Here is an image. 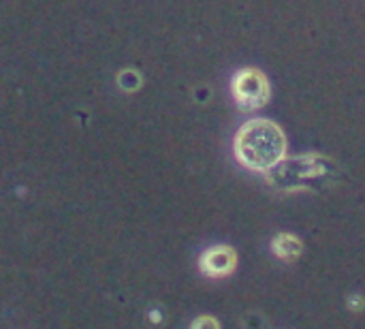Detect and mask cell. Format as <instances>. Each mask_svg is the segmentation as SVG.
<instances>
[{
  "instance_id": "6da1fadb",
  "label": "cell",
  "mask_w": 365,
  "mask_h": 329,
  "mask_svg": "<svg viewBox=\"0 0 365 329\" xmlns=\"http://www.w3.org/2000/svg\"><path fill=\"white\" fill-rule=\"evenodd\" d=\"M235 158L250 171H272L276 169L287 154V135L284 131L267 120L257 118L246 122L233 141Z\"/></svg>"
},
{
  "instance_id": "3957f363",
  "label": "cell",
  "mask_w": 365,
  "mask_h": 329,
  "mask_svg": "<svg viewBox=\"0 0 365 329\" xmlns=\"http://www.w3.org/2000/svg\"><path fill=\"white\" fill-rule=\"evenodd\" d=\"M235 265H237V253L231 246H212L199 259L201 272L212 278L229 276L235 270Z\"/></svg>"
},
{
  "instance_id": "7a4b0ae2",
  "label": "cell",
  "mask_w": 365,
  "mask_h": 329,
  "mask_svg": "<svg viewBox=\"0 0 365 329\" xmlns=\"http://www.w3.org/2000/svg\"><path fill=\"white\" fill-rule=\"evenodd\" d=\"M231 90H233V98L242 111L261 109L267 105V101L272 96V86H269L267 75L255 66L237 71L231 81Z\"/></svg>"
},
{
  "instance_id": "5b68a950",
  "label": "cell",
  "mask_w": 365,
  "mask_h": 329,
  "mask_svg": "<svg viewBox=\"0 0 365 329\" xmlns=\"http://www.w3.org/2000/svg\"><path fill=\"white\" fill-rule=\"evenodd\" d=\"M118 83L126 90V92H133L141 86V77H139V71H122L120 77H118Z\"/></svg>"
},
{
  "instance_id": "8992f818",
  "label": "cell",
  "mask_w": 365,
  "mask_h": 329,
  "mask_svg": "<svg viewBox=\"0 0 365 329\" xmlns=\"http://www.w3.org/2000/svg\"><path fill=\"white\" fill-rule=\"evenodd\" d=\"M214 328V329H218L220 328V323L216 321V319H212V317H199L197 321H192V328L197 329V328Z\"/></svg>"
},
{
  "instance_id": "277c9868",
  "label": "cell",
  "mask_w": 365,
  "mask_h": 329,
  "mask_svg": "<svg viewBox=\"0 0 365 329\" xmlns=\"http://www.w3.org/2000/svg\"><path fill=\"white\" fill-rule=\"evenodd\" d=\"M272 250L276 257H280L282 261H295L302 250H304V244L297 236H291V233H278L272 242Z\"/></svg>"
}]
</instances>
